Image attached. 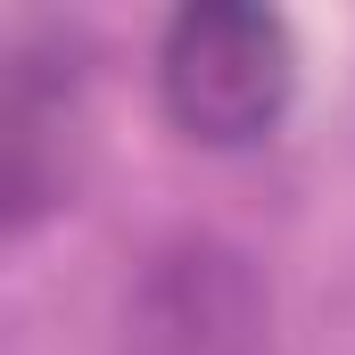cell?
<instances>
[{"label":"cell","instance_id":"cell-2","mask_svg":"<svg viewBox=\"0 0 355 355\" xmlns=\"http://www.w3.org/2000/svg\"><path fill=\"white\" fill-rule=\"evenodd\" d=\"M67 33H25L17 67H8V166H0V198H8V232H33L58 198H67V124H75V91L83 67H67Z\"/></svg>","mask_w":355,"mask_h":355},{"label":"cell","instance_id":"cell-1","mask_svg":"<svg viewBox=\"0 0 355 355\" xmlns=\"http://www.w3.org/2000/svg\"><path fill=\"white\" fill-rule=\"evenodd\" d=\"M157 107L198 149H257L297 99V33L257 0H190L149 50Z\"/></svg>","mask_w":355,"mask_h":355}]
</instances>
